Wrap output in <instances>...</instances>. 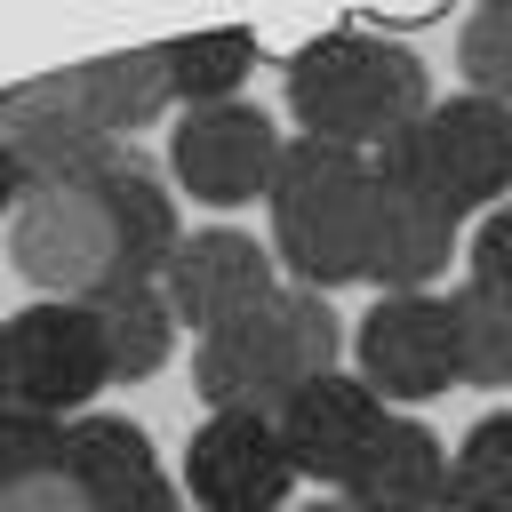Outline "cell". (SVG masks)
<instances>
[{
    "label": "cell",
    "instance_id": "obj_4",
    "mask_svg": "<svg viewBox=\"0 0 512 512\" xmlns=\"http://www.w3.org/2000/svg\"><path fill=\"white\" fill-rule=\"evenodd\" d=\"M112 384V360H104V328L88 304H24L8 312V408H32V416H88L96 392Z\"/></svg>",
    "mask_w": 512,
    "mask_h": 512
},
{
    "label": "cell",
    "instance_id": "obj_17",
    "mask_svg": "<svg viewBox=\"0 0 512 512\" xmlns=\"http://www.w3.org/2000/svg\"><path fill=\"white\" fill-rule=\"evenodd\" d=\"M96 328H104V360H112V384H136V376H160L168 352H176V312L160 296V280H128V288H104L96 304Z\"/></svg>",
    "mask_w": 512,
    "mask_h": 512
},
{
    "label": "cell",
    "instance_id": "obj_5",
    "mask_svg": "<svg viewBox=\"0 0 512 512\" xmlns=\"http://www.w3.org/2000/svg\"><path fill=\"white\" fill-rule=\"evenodd\" d=\"M352 376L384 408H424L456 384V320L448 296H376L352 328Z\"/></svg>",
    "mask_w": 512,
    "mask_h": 512
},
{
    "label": "cell",
    "instance_id": "obj_31",
    "mask_svg": "<svg viewBox=\"0 0 512 512\" xmlns=\"http://www.w3.org/2000/svg\"><path fill=\"white\" fill-rule=\"evenodd\" d=\"M296 512H360V504H344V496H312V504H296Z\"/></svg>",
    "mask_w": 512,
    "mask_h": 512
},
{
    "label": "cell",
    "instance_id": "obj_29",
    "mask_svg": "<svg viewBox=\"0 0 512 512\" xmlns=\"http://www.w3.org/2000/svg\"><path fill=\"white\" fill-rule=\"evenodd\" d=\"M440 512H512V488H496V480H472V472H448V496H440Z\"/></svg>",
    "mask_w": 512,
    "mask_h": 512
},
{
    "label": "cell",
    "instance_id": "obj_32",
    "mask_svg": "<svg viewBox=\"0 0 512 512\" xmlns=\"http://www.w3.org/2000/svg\"><path fill=\"white\" fill-rule=\"evenodd\" d=\"M0 400H8V320H0Z\"/></svg>",
    "mask_w": 512,
    "mask_h": 512
},
{
    "label": "cell",
    "instance_id": "obj_20",
    "mask_svg": "<svg viewBox=\"0 0 512 512\" xmlns=\"http://www.w3.org/2000/svg\"><path fill=\"white\" fill-rule=\"evenodd\" d=\"M368 176H376V192H392V200H424V208H440V216H472L464 208V192H456V176H448V152H440V136H432V112L424 120H408V128H392L376 152H368Z\"/></svg>",
    "mask_w": 512,
    "mask_h": 512
},
{
    "label": "cell",
    "instance_id": "obj_15",
    "mask_svg": "<svg viewBox=\"0 0 512 512\" xmlns=\"http://www.w3.org/2000/svg\"><path fill=\"white\" fill-rule=\"evenodd\" d=\"M432 136L448 152L464 208H480V216L504 208V192H512V112L488 104V96H448V104H432Z\"/></svg>",
    "mask_w": 512,
    "mask_h": 512
},
{
    "label": "cell",
    "instance_id": "obj_2",
    "mask_svg": "<svg viewBox=\"0 0 512 512\" xmlns=\"http://www.w3.org/2000/svg\"><path fill=\"white\" fill-rule=\"evenodd\" d=\"M288 112L320 144L376 152L392 128L432 112V72L400 40H376V32L344 24V32H320L288 56Z\"/></svg>",
    "mask_w": 512,
    "mask_h": 512
},
{
    "label": "cell",
    "instance_id": "obj_26",
    "mask_svg": "<svg viewBox=\"0 0 512 512\" xmlns=\"http://www.w3.org/2000/svg\"><path fill=\"white\" fill-rule=\"evenodd\" d=\"M464 264H472L464 280H480V288H496V296H512V200L480 216V232H472V248H464Z\"/></svg>",
    "mask_w": 512,
    "mask_h": 512
},
{
    "label": "cell",
    "instance_id": "obj_11",
    "mask_svg": "<svg viewBox=\"0 0 512 512\" xmlns=\"http://www.w3.org/2000/svg\"><path fill=\"white\" fill-rule=\"evenodd\" d=\"M384 400L360 384V376H312V384H296L288 392V408L272 416L280 424V440H288V456H296V480H312V488H328V496H344V480H352V464L368 456V440L384 432Z\"/></svg>",
    "mask_w": 512,
    "mask_h": 512
},
{
    "label": "cell",
    "instance_id": "obj_9",
    "mask_svg": "<svg viewBox=\"0 0 512 512\" xmlns=\"http://www.w3.org/2000/svg\"><path fill=\"white\" fill-rule=\"evenodd\" d=\"M0 144L16 152V168L32 184H72V176H88V160L112 136L96 128V112L80 96V72L64 64V72H40V80L0 88Z\"/></svg>",
    "mask_w": 512,
    "mask_h": 512
},
{
    "label": "cell",
    "instance_id": "obj_23",
    "mask_svg": "<svg viewBox=\"0 0 512 512\" xmlns=\"http://www.w3.org/2000/svg\"><path fill=\"white\" fill-rule=\"evenodd\" d=\"M272 320H280V336H288V352H296L304 384H312V376H336V360L352 352V336H344L336 304H328V296H312V288H288V280H280Z\"/></svg>",
    "mask_w": 512,
    "mask_h": 512
},
{
    "label": "cell",
    "instance_id": "obj_3",
    "mask_svg": "<svg viewBox=\"0 0 512 512\" xmlns=\"http://www.w3.org/2000/svg\"><path fill=\"white\" fill-rule=\"evenodd\" d=\"M8 264L56 304H96L104 288H120V240L96 184H32L24 208L8 216Z\"/></svg>",
    "mask_w": 512,
    "mask_h": 512
},
{
    "label": "cell",
    "instance_id": "obj_24",
    "mask_svg": "<svg viewBox=\"0 0 512 512\" xmlns=\"http://www.w3.org/2000/svg\"><path fill=\"white\" fill-rule=\"evenodd\" d=\"M56 464H64V424L0 400V496L24 488V480H40V472H56Z\"/></svg>",
    "mask_w": 512,
    "mask_h": 512
},
{
    "label": "cell",
    "instance_id": "obj_6",
    "mask_svg": "<svg viewBox=\"0 0 512 512\" xmlns=\"http://www.w3.org/2000/svg\"><path fill=\"white\" fill-rule=\"evenodd\" d=\"M280 152H288V136L272 128L264 104H208V112H184V120H176V136H168V176H176L200 208H248V200L272 192Z\"/></svg>",
    "mask_w": 512,
    "mask_h": 512
},
{
    "label": "cell",
    "instance_id": "obj_12",
    "mask_svg": "<svg viewBox=\"0 0 512 512\" xmlns=\"http://www.w3.org/2000/svg\"><path fill=\"white\" fill-rule=\"evenodd\" d=\"M88 184H96V200H104V216H112V240H120V288H128V280H160L168 256L184 248V216H176L168 176H160L136 144H104V152L88 160Z\"/></svg>",
    "mask_w": 512,
    "mask_h": 512
},
{
    "label": "cell",
    "instance_id": "obj_25",
    "mask_svg": "<svg viewBox=\"0 0 512 512\" xmlns=\"http://www.w3.org/2000/svg\"><path fill=\"white\" fill-rule=\"evenodd\" d=\"M456 472L512 488V408H488V416H480V424L456 440Z\"/></svg>",
    "mask_w": 512,
    "mask_h": 512
},
{
    "label": "cell",
    "instance_id": "obj_27",
    "mask_svg": "<svg viewBox=\"0 0 512 512\" xmlns=\"http://www.w3.org/2000/svg\"><path fill=\"white\" fill-rule=\"evenodd\" d=\"M88 512H192V504H184V488H176L168 472H144V480H128V488L88 496Z\"/></svg>",
    "mask_w": 512,
    "mask_h": 512
},
{
    "label": "cell",
    "instance_id": "obj_21",
    "mask_svg": "<svg viewBox=\"0 0 512 512\" xmlns=\"http://www.w3.org/2000/svg\"><path fill=\"white\" fill-rule=\"evenodd\" d=\"M448 320H456V384H512V296L464 280L448 288Z\"/></svg>",
    "mask_w": 512,
    "mask_h": 512
},
{
    "label": "cell",
    "instance_id": "obj_19",
    "mask_svg": "<svg viewBox=\"0 0 512 512\" xmlns=\"http://www.w3.org/2000/svg\"><path fill=\"white\" fill-rule=\"evenodd\" d=\"M64 472H72L88 496H104V488H128V480L160 472V448H152V432H144L136 416L88 408V416L64 424Z\"/></svg>",
    "mask_w": 512,
    "mask_h": 512
},
{
    "label": "cell",
    "instance_id": "obj_14",
    "mask_svg": "<svg viewBox=\"0 0 512 512\" xmlns=\"http://www.w3.org/2000/svg\"><path fill=\"white\" fill-rule=\"evenodd\" d=\"M456 256V216L424 208V200H392L376 192V224H368V280L384 296H432V280Z\"/></svg>",
    "mask_w": 512,
    "mask_h": 512
},
{
    "label": "cell",
    "instance_id": "obj_18",
    "mask_svg": "<svg viewBox=\"0 0 512 512\" xmlns=\"http://www.w3.org/2000/svg\"><path fill=\"white\" fill-rule=\"evenodd\" d=\"M160 64H168V96L184 112H208V104H240V80L256 72V32L224 24V32H184V40H160Z\"/></svg>",
    "mask_w": 512,
    "mask_h": 512
},
{
    "label": "cell",
    "instance_id": "obj_30",
    "mask_svg": "<svg viewBox=\"0 0 512 512\" xmlns=\"http://www.w3.org/2000/svg\"><path fill=\"white\" fill-rule=\"evenodd\" d=\"M24 192H32V176H24V168H16V152L0 144V216H16V208H24Z\"/></svg>",
    "mask_w": 512,
    "mask_h": 512
},
{
    "label": "cell",
    "instance_id": "obj_1",
    "mask_svg": "<svg viewBox=\"0 0 512 512\" xmlns=\"http://www.w3.org/2000/svg\"><path fill=\"white\" fill-rule=\"evenodd\" d=\"M264 208H272V264L288 272V288L336 296V288L368 280V224H376L368 152L288 136Z\"/></svg>",
    "mask_w": 512,
    "mask_h": 512
},
{
    "label": "cell",
    "instance_id": "obj_28",
    "mask_svg": "<svg viewBox=\"0 0 512 512\" xmlns=\"http://www.w3.org/2000/svg\"><path fill=\"white\" fill-rule=\"evenodd\" d=\"M0 512H88V488L56 464V472H40V480L8 488V496H0Z\"/></svg>",
    "mask_w": 512,
    "mask_h": 512
},
{
    "label": "cell",
    "instance_id": "obj_7",
    "mask_svg": "<svg viewBox=\"0 0 512 512\" xmlns=\"http://www.w3.org/2000/svg\"><path fill=\"white\" fill-rule=\"evenodd\" d=\"M184 504L192 512H288L296 456L272 416H200L184 440Z\"/></svg>",
    "mask_w": 512,
    "mask_h": 512
},
{
    "label": "cell",
    "instance_id": "obj_16",
    "mask_svg": "<svg viewBox=\"0 0 512 512\" xmlns=\"http://www.w3.org/2000/svg\"><path fill=\"white\" fill-rule=\"evenodd\" d=\"M80 72V96H88V112H96V128L112 136V144H128L136 128H152L176 96H168V64H160V48H120V56H88V64H72Z\"/></svg>",
    "mask_w": 512,
    "mask_h": 512
},
{
    "label": "cell",
    "instance_id": "obj_13",
    "mask_svg": "<svg viewBox=\"0 0 512 512\" xmlns=\"http://www.w3.org/2000/svg\"><path fill=\"white\" fill-rule=\"evenodd\" d=\"M448 472H456V464H448V448H440L432 424L384 416V432L368 440V456H360L352 480H344V504H360V512H440Z\"/></svg>",
    "mask_w": 512,
    "mask_h": 512
},
{
    "label": "cell",
    "instance_id": "obj_8",
    "mask_svg": "<svg viewBox=\"0 0 512 512\" xmlns=\"http://www.w3.org/2000/svg\"><path fill=\"white\" fill-rule=\"evenodd\" d=\"M160 296L176 312V328H232L248 312H264L280 296V264H272V240L256 232H232V224H208V232H184V248L168 256L160 272Z\"/></svg>",
    "mask_w": 512,
    "mask_h": 512
},
{
    "label": "cell",
    "instance_id": "obj_22",
    "mask_svg": "<svg viewBox=\"0 0 512 512\" xmlns=\"http://www.w3.org/2000/svg\"><path fill=\"white\" fill-rule=\"evenodd\" d=\"M456 72H464V96H488L512 112V0H480L456 24Z\"/></svg>",
    "mask_w": 512,
    "mask_h": 512
},
{
    "label": "cell",
    "instance_id": "obj_10",
    "mask_svg": "<svg viewBox=\"0 0 512 512\" xmlns=\"http://www.w3.org/2000/svg\"><path fill=\"white\" fill-rule=\"evenodd\" d=\"M296 384H304V368H296L272 304L232 320V328H208L192 344V392L208 416H280Z\"/></svg>",
    "mask_w": 512,
    "mask_h": 512
}]
</instances>
